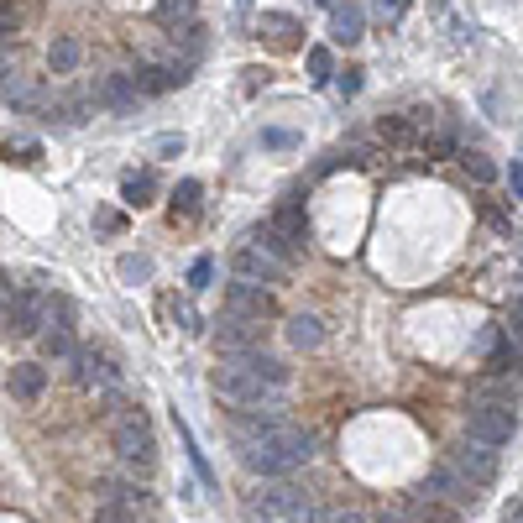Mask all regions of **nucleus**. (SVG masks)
<instances>
[{"label":"nucleus","instance_id":"nucleus-1","mask_svg":"<svg viewBox=\"0 0 523 523\" xmlns=\"http://www.w3.org/2000/svg\"><path fill=\"white\" fill-rule=\"evenodd\" d=\"M236 456L252 476H288L293 466L309 461V435L299 424H283V429H272V435H262V440L236 445Z\"/></svg>","mask_w":523,"mask_h":523},{"label":"nucleus","instance_id":"nucleus-2","mask_svg":"<svg viewBox=\"0 0 523 523\" xmlns=\"http://www.w3.org/2000/svg\"><path fill=\"white\" fill-rule=\"evenodd\" d=\"M110 440H116V456L131 466V471H152L157 466V440H152V419L142 414V408H131V414H121L116 424H110Z\"/></svg>","mask_w":523,"mask_h":523},{"label":"nucleus","instance_id":"nucleus-3","mask_svg":"<svg viewBox=\"0 0 523 523\" xmlns=\"http://www.w3.org/2000/svg\"><path fill=\"white\" fill-rule=\"evenodd\" d=\"M466 435L482 445H508L518 435V408L513 403H471L466 408Z\"/></svg>","mask_w":523,"mask_h":523},{"label":"nucleus","instance_id":"nucleus-4","mask_svg":"<svg viewBox=\"0 0 523 523\" xmlns=\"http://www.w3.org/2000/svg\"><path fill=\"white\" fill-rule=\"evenodd\" d=\"M424 492H429V497H440V503H445V508H456V513H476V508H482V487H471L466 476H461L456 466H450L445 456H440L435 466H429Z\"/></svg>","mask_w":523,"mask_h":523},{"label":"nucleus","instance_id":"nucleus-5","mask_svg":"<svg viewBox=\"0 0 523 523\" xmlns=\"http://www.w3.org/2000/svg\"><path fill=\"white\" fill-rule=\"evenodd\" d=\"M210 388L220 398H231L236 408H257L267 398V382L257 372H246L241 361H215V372H210Z\"/></svg>","mask_w":523,"mask_h":523},{"label":"nucleus","instance_id":"nucleus-6","mask_svg":"<svg viewBox=\"0 0 523 523\" xmlns=\"http://www.w3.org/2000/svg\"><path fill=\"white\" fill-rule=\"evenodd\" d=\"M445 461L456 466L471 487H482V492L497 482V450H492V445H482V440H471V435L450 445V450H445Z\"/></svg>","mask_w":523,"mask_h":523},{"label":"nucleus","instance_id":"nucleus-7","mask_svg":"<svg viewBox=\"0 0 523 523\" xmlns=\"http://www.w3.org/2000/svg\"><path fill=\"white\" fill-rule=\"evenodd\" d=\"M53 325V293H11V309H6V330L11 335H27L37 340L42 330Z\"/></svg>","mask_w":523,"mask_h":523},{"label":"nucleus","instance_id":"nucleus-8","mask_svg":"<svg viewBox=\"0 0 523 523\" xmlns=\"http://www.w3.org/2000/svg\"><path fill=\"white\" fill-rule=\"evenodd\" d=\"M225 314H236V320H252V325H267L272 314H278V299H272V288H257V283H225Z\"/></svg>","mask_w":523,"mask_h":523},{"label":"nucleus","instance_id":"nucleus-9","mask_svg":"<svg viewBox=\"0 0 523 523\" xmlns=\"http://www.w3.org/2000/svg\"><path fill=\"white\" fill-rule=\"evenodd\" d=\"M231 272L241 283H257V288H267V283H283L288 278V267L272 257V252H262L257 241H246V246H236L231 252Z\"/></svg>","mask_w":523,"mask_h":523},{"label":"nucleus","instance_id":"nucleus-10","mask_svg":"<svg viewBox=\"0 0 523 523\" xmlns=\"http://www.w3.org/2000/svg\"><path fill=\"white\" fill-rule=\"evenodd\" d=\"M74 382H79V388H116V382H121L116 356H110L105 346H79V356H74Z\"/></svg>","mask_w":523,"mask_h":523},{"label":"nucleus","instance_id":"nucleus-11","mask_svg":"<svg viewBox=\"0 0 523 523\" xmlns=\"http://www.w3.org/2000/svg\"><path fill=\"white\" fill-rule=\"evenodd\" d=\"M89 100H95V105H105L110 116H136V105H142V95H136V84H131V74H126V68H116V74L95 79V89H89Z\"/></svg>","mask_w":523,"mask_h":523},{"label":"nucleus","instance_id":"nucleus-12","mask_svg":"<svg viewBox=\"0 0 523 523\" xmlns=\"http://www.w3.org/2000/svg\"><path fill=\"white\" fill-rule=\"evenodd\" d=\"M215 351H220V361H236V356H246V351H262V325L225 314V320L215 325Z\"/></svg>","mask_w":523,"mask_h":523},{"label":"nucleus","instance_id":"nucleus-13","mask_svg":"<svg viewBox=\"0 0 523 523\" xmlns=\"http://www.w3.org/2000/svg\"><path fill=\"white\" fill-rule=\"evenodd\" d=\"M0 105H11V110H48V95H42V84L32 74H6V79H0Z\"/></svg>","mask_w":523,"mask_h":523},{"label":"nucleus","instance_id":"nucleus-14","mask_svg":"<svg viewBox=\"0 0 523 523\" xmlns=\"http://www.w3.org/2000/svg\"><path fill=\"white\" fill-rule=\"evenodd\" d=\"M6 388H11L16 403H37L42 388H48V367H42V361H16L11 377H6Z\"/></svg>","mask_w":523,"mask_h":523},{"label":"nucleus","instance_id":"nucleus-15","mask_svg":"<svg viewBox=\"0 0 523 523\" xmlns=\"http://www.w3.org/2000/svg\"><path fill=\"white\" fill-rule=\"evenodd\" d=\"M361 37H367V11L361 6H335L330 11V42L335 48H356Z\"/></svg>","mask_w":523,"mask_h":523},{"label":"nucleus","instance_id":"nucleus-16","mask_svg":"<svg viewBox=\"0 0 523 523\" xmlns=\"http://www.w3.org/2000/svg\"><path fill=\"white\" fill-rule=\"evenodd\" d=\"M37 351H42V361H74L79 356L74 325H48V330L37 335Z\"/></svg>","mask_w":523,"mask_h":523},{"label":"nucleus","instance_id":"nucleus-17","mask_svg":"<svg viewBox=\"0 0 523 523\" xmlns=\"http://www.w3.org/2000/svg\"><path fill=\"white\" fill-rule=\"evenodd\" d=\"M257 27L267 32V42H272V48H278V53H293V48H299V21H293V16H283V11H262V21H257Z\"/></svg>","mask_w":523,"mask_h":523},{"label":"nucleus","instance_id":"nucleus-18","mask_svg":"<svg viewBox=\"0 0 523 523\" xmlns=\"http://www.w3.org/2000/svg\"><path fill=\"white\" fill-rule=\"evenodd\" d=\"M283 335H288L293 351H320L325 346V325L314 320V314H293V320L283 325Z\"/></svg>","mask_w":523,"mask_h":523},{"label":"nucleus","instance_id":"nucleus-19","mask_svg":"<svg viewBox=\"0 0 523 523\" xmlns=\"http://www.w3.org/2000/svg\"><path fill=\"white\" fill-rule=\"evenodd\" d=\"M403 523H461V513L456 508H445L440 497H429V492H419L414 503L403 508Z\"/></svg>","mask_w":523,"mask_h":523},{"label":"nucleus","instance_id":"nucleus-20","mask_svg":"<svg viewBox=\"0 0 523 523\" xmlns=\"http://www.w3.org/2000/svg\"><path fill=\"white\" fill-rule=\"evenodd\" d=\"M79 63H84V42L74 32H58L53 48H48V68H53V74H74Z\"/></svg>","mask_w":523,"mask_h":523},{"label":"nucleus","instance_id":"nucleus-21","mask_svg":"<svg viewBox=\"0 0 523 523\" xmlns=\"http://www.w3.org/2000/svg\"><path fill=\"white\" fill-rule=\"evenodd\" d=\"M152 194H157V178H152V168H142V173H126V178H121V199L131 204V210H142V204H152Z\"/></svg>","mask_w":523,"mask_h":523},{"label":"nucleus","instance_id":"nucleus-22","mask_svg":"<svg viewBox=\"0 0 523 523\" xmlns=\"http://www.w3.org/2000/svg\"><path fill=\"white\" fill-rule=\"evenodd\" d=\"M257 246H262V252H272V257H278L283 267H288L293 257H299V252H304V246H299V241H288V236H283V231H278V225H272V220L262 225V236H257Z\"/></svg>","mask_w":523,"mask_h":523},{"label":"nucleus","instance_id":"nucleus-23","mask_svg":"<svg viewBox=\"0 0 523 523\" xmlns=\"http://www.w3.org/2000/svg\"><path fill=\"white\" fill-rule=\"evenodd\" d=\"M194 11H199V0H157V21L173 27V32H184L194 21Z\"/></svg>","mask_w":523,"mask_h":523},{"label":"nucleus","instance_id":"nucleus-24","mask_svg":"<svg viewBox=\"0 0 523 523\" xmlns=\"http://www.w3.org/2000/svg\"><path fill=\"white\" fill-rule=\"evenodd\" d=\"M377 142H388V147L419 142V136H414V121H408V116H382V121H377Z\"/></svg>","mask_w":523,"mask_h":523},{"label":"nucleus","instance_id":"nucleus-25","mask_svg":"<svg viewBox=\"0 0 523 523\" xmlns=\"http://www.w3.org/2000/svg\"><path fill=\"white\" fill-rule=\"evenodd\" d=\"M89 523H136V508L131 503H95Z\"/></svg>","mask_w":523,"mask_h":523},{"label":"nucleus","instance_id":"nucleus-26","mask_svg":"<svg viewBox=\"0 0 523 523\" xmlns=\"http://www.w3.org/2000/svg\"><path fill=\"white\" fill-rule=\"evenodd\" d=\"M194 210H199V184H194V178H184V184L173 189V220L178 215H194Z\"/></svg>","mask_w":523,"mask_h":523},{"label":"nucleus","instance_id":"nucleus-27","mask_svg":"<svg viewBox=\"0 0 523 523\" xmlns=\"http://www.w3.org/2000/svg\"><path fill=\"white\" fill-rule=\"evenodd\" d=\"M461 163H466V173L476 178V184H492V178H497V168H492L487 152H461Z\"/></svg>","mask_w":523,"mask_h":523},{"label":"nucleus","instance_id":"nucleus-28","mask_svg":"<svg viewBox=\"0 0 523 523\" xmlns=\"http://www.w3.org/2000/svg\"><path fill=\"white\" fill-rule=\"evenodd\" d=\"M304 63H309V79H314V84H325V79L335 74V58H330V48H309V58H304Z\"/></svg>","mask_w":523,"mask_h":523},{"label":"nucleus","instance_id":"nucleus-29","mask_svg":"<svg viewBox=\"0 0 523 523\" xmlns=\"http://www.w3.org/2000/svg\"><path fill=\"white\" fill-rule=\"evenodd\" d=\"M116 272H121L126 283H147V278H152V257H121Z\"/></svg>","mask_w":523,"mask_h":523},{"label":"nucleus","instance_id":"nucleus-30","mask_svg":"<svg viewBox=\"0 0 523 523\" xmlns=\"http://www.w3.org/2000/svg\"><path fill=\"white\" fill-rule=\"evenodd\" d=\"M503 335H508L503 325H482V330H476V346H471V351H476V356L487 361V356H492L497 346H503Z\"/></svg>","mask_w":523,"mask_h":523},{"label":"nucleus","instance_id":"nucleus-31","mask_svg":"<svg viewBox=\"0 0 523 523\" xmlns=\"http://www.w3.org/2000/svg\"><path fill=\"white\" fill-rule=\"evenodd\" d=\"M210 278H215V262L199 257V262L189 267V293H204V288H210Z\"/></svg>","mask_w":523,"mask_h":523},{"label":"nucleus","instance_id":"nucleus-32","mask_svg":"<svg viewBox=\"0 0 523 523\" xmlns=\"http://www.w3.org/2000/svg\"><path fill=\"white\" fill-rule=\"evenodd\" d=\"M173 320L184 325L189 335H199V330H204V320H199V314H194V304H189V299H173Z\"/></svg>","mask_w":523,"mask_h":523},{"label":"nucleus","instance_id":"nucleus-33","mask_svg":"<svg viewBox=\"0 0 523 523\" xmlns=\"http://www.w3.org/2000/svg\"><path fill=\"white\" fill-rule=\"evenodd\" d=\"M21 27V11H16V0H0V42H11V32Z\"/></svg>","mask_w":523,"mask_h":523},{"label":"nucleus","instance_id":"nucleus-34","mask_svg":"<svg viewBox=\"0 0 523 523\" xmlns=\"http://www.w3.org/2000/svg\"><path fill=\"white\" fill-rule=\"evenodd\" d=\"M262 147L267 152H293V147H299V136H293V131H262Z\"/></svg>","mask_w":523,"mask_h":523},{"label":"nucleus","instance_id":"nucleus-35","mask_svg":"<svg viewBox=\"0 0 523 523\" xmlns=\"http://www.w3.org/2000/svg\"><path fill=\"white\" fill-rule=\"evenodd\" d=\"M335 89H340V95H356V89H361V68H340V74H335Z\"/></svg>","mask_w":523,"mask_h":523},{"label":"nucleus","instance_id":"nucleus-36","mask_svg":"<svg viewBox=\"0 0 523 523\" xmlns=\"http://www.w3.org/2000/svg\"><path fill=\"white\" fill-rule=\"evenodd\" d=\"M372 6H377V16H382V21H398V16L408 11V0H372Z\"/></svg>","mask_w":523,"mask_h":523},{"label":"nucleus","instance_id":"nucleus-37","mask_svg":"<svg viewBox=\"0 0 523 523\" xmlns=\"http://www.w3.org/2000/svg\"><path fill=\"white\" fill-rule=\"evenodd\" d=\"M95 225H100V231H110V236H116V231H126V215H116V210H100V215H95Z\"/></svg>","mask_w":523,"mask_h":523},{"label":"nucleus","instance_id":"nucleus-38","mask_svg":"<svg viewBox=\"0 0 523 523\" xmlns=\"http://www.w3.org/2000/svg\"><path fill=\"white\" fill-rule=\"evenodd\" d=\"M157 152H163V157H178V152H184V136H157Z\"/></svg>","mask_w":523,"mask_h":523},{"label":"nucleus","instance_id":"nucleus-39","mask_svg":"<svg viewBox=\"0 0 523 523\" xmlns=\"http://www.w3.org/2000/svg\"><path fill=\"white\" fill-rule=\"evenodd\" d=\"M320 523H367V518H361V513H351V508H335V513H325Z\"/></svg>","mask_w":523,"mask_h":523},{"label":"nucleus","instance_id":"nucleus-40","mask_svg":"<svg viewBox=\"0 0 523 523\" xmlns=\"http://www.w3.org/2000/svg\"><path fill=\"white\" fill-rule=\"evenodd\" d=\"M508 189H513V199H523V163L508 168Z\"/></svg>","mask_w":523,"mask_h":523},{"label":"nucleus","instance_id":"nucleus-41","mask_svg":"<svg viewBox=\"0 0 523 523\" xmlns=\"http://www.w3.org/2000/svg\"><path fill=\"white\" fill-rule=\"evenodd\" d=\"M503 523H523V497H513V503L503 508Z\"/></svg>","mask_w":523,"mask_h":523},{"label":"nucleus","instance_id":"nucleus-42","mask_svg":"<svg viewBox=\"0 0 523 523\" xmlns=\"http://www.w3.org/2000/svg\"><path fill=\"white\" fill-rule=\"evenodd\" d=\"M6 74H16V68H11V53L0 48V79H6Z\"/></svg>","mask_w":523,"mask_h":523},{"label":"nucleus","instance_id":"nucleus-43","mask_svg":"<svg viewBox=\"0 0 523 523\" xmlns=\"http://www.w3.org/2000/svg\"><path fill=\"white\" fill-rule=\"evenodd\" d=\"M236 6H241V11H252V0H236Z\"/></svg>","mask_w":523,"mask_h":523},{"label":"nucleus","instance_id":"nucleus-44","mask_svg":"<svg viewBox=\"0 0 523 523\" xmlns=\"http://www.w3.org/2000/svg\"><path fill=\"white\" fill-rule=\"evenodd\" d=\"M320 6H330V11H335V0H320Z\"/></svg>","mask_w":523,"mask_h":523},{"label":"nucleus","instance_id":"nucleus-45","mask_svg":"<svg viewBox=\"0 0 523 523\" xmlns=\"http://www.w3.org/2000/svg\"><path fill=\"white\" fill-rule=\"evenodd\" d=\"M382 523H393V518H382Z\"/></svg>","mask_w":523,"mask_h":523}]
</instances>
